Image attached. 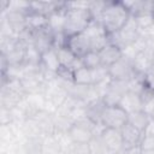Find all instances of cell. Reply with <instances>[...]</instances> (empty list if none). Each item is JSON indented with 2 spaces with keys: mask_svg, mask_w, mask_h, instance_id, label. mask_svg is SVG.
<instances>
[{
  "mask_svg": "<svg viewBox=\"0 0 154 154\" xmlns=\"http://www.w3.org/2000/svg\"><path fill=\"white\" fill-rule=\"evenodd\" d=\"M129 18L130 13L123 1H107L101 16V24L107 34H113L119 31Z\"/></svg>",
  "mask_w": 154,
  "mask_h": 154,
  "instance_id": "obj_1",
  "label": "cell"
},
{
  "mask_svg": "<svg viewBox=\"0 0 154 154\" xmlns=\"http://www.w3.org/2000/svg\"><path fill=\"white\" fill-rule=\"evenodd\" d=\"M91 20L93 18L88 10H67L63 32L66 37L82 34L85 31Z\"/></svg>",
  "mask_w": 154,
  "mask_h": 154,
  "instance_id": "obj_2",
  "label": "cell"
},
{
  "mask_svg": "<svg viewBox=\"0 0 154 154\" xmlns=\"http://www.w3.org/2000/svg\"><path fill=\"white\" fill-rule=\"evenodd\" d=\"M140 34H141V30L138 29L134 17L130 16L128 22L124 24V26L119 31L113 32V34H108V43L118 46L119 48L123 49V48L132 45L137 40Z\"/></svg>",
  "mask_w": 154,
  "mask_h": 154,
  "instance_id": "obj_3",
  "label": "cell"
},
{
  "mask_svg": "<svg viewBox=\"0 0 154 154\" xmlns=\"http://www.w3.org/2000/svg\"><path fill=\"white\" fill-rule=\"evenodd\" d=\"M94 126H95V123H93L87 117L76 120L69 131V135H70L72 142H75V143H89V141L94 136L93 135Z\"/></svg>",
  "mask_w": 154,
  "mask_h": 154,
  "instance_id": "obj_4",
  "label": "cell"
},
{
  "mask_svg": "<svg viewBox=\"0 0 154 154\" xmlns=\"http://www.w3.org/2000/svg\"><path fill=\"white\" fill-rule=\"evenodd\" d=\"M128 117H129V114L119 105L107 106L105 108L103 114H102V122L101 123L106 128L120 130L128 123Z\"/></svg>",
  "mask_w": 154,
  "mask_h": 154,
  "instance_id": "obj_5",
  "label": "cell"
},
{
  "mask_svg": "<svg viewBox=\"0 0 154 154\" xmlns=\"http://www.w3.org/2000/svg\"><path fill=\"white\" fill-rule=\"evenodd\" d=\"M129 91L128 82L126 81H117L112 79L106 93L102 96V100L107 106H116L119 105L122 97Z\"/></svg>",
  "mask_w": 154,
  "mask_h": 154,
  "instance_id": "obj_6",
  "label": "cell"
},
{
  "mask_svg": "<svg viewBox=\"0 0 154 154\" xmlns=\"http://www.w3.org/2000/svg\"><path fill=\"white\" fill-rule=\"evenodd\" d=\"M32 31H34L32 46L41 54L54 47V36H55V32L48 25L45 26V28H41L38 30H32Z\"/></svg>",
  "mask_w": 154,
  "mask_h": 154,
  "instance_id": "obj_7",
  "label": "cell"
},
{
  "mask_svg": "<svg viewBox=\"0 0 154 154\" xmlns=\"http://www.w3.org/2000/svg\"><path fill=\"white\" fill-rule=\"evenodd\" d=\"M108 73L112 79L117 81H129L134 75L132 61L125 57H122L118 61L108 67Z\"/></svg>",
  "mask_w": 154,
  "mask_h": 154,
  "instance_id": "obj_8",
  "label": "cell"
},
{
  "mask_svg": "<svg viewBox=\"0 0 154 154\" xmlns=\"http://www.w3.org/2000/svg\"><path fill=\"white\" fill-rule=\"evenodd\" d=\"M101 138L107 148L108 154H120V152L124 148L120 130L106 128L101 135Z\"/></svg>",
  "mask_w": 154,
  "mask_h": 154,
  "instance_id": "obj_9",
  "label": "cell"
},
{
  "mask_svg": "<svg viewBox=\"0 0 154 154\" xmlns=\"http://www.w3.org/2000/svg\"><path fill=\"white\" fill-rule=\"evenodd\" d=\"M66 47H67L77 58H82L83 55H85L88 52L91 51L90 40H89V37H88L84 32L67 37Z\"/></svg>",
  "mask_w": 154,
  "mask_h": 154,
  "instance_id": "obj_10",
  "label": "cell"
},
{
  "mask_svg": "<svg viewBox=\"0 0 154 154\" xmlns=\"http://www.w3.org/2000/svg\"><path fill=\"white\" fill-rule=\"evenodd\" d=\"M120 134H122L123 143H124L123 149L135 147V146H140V142H141L142 136H143V132H141L140 130H137L135 126H132L129 123H126L120 129Z\"/></svg>",
  "mask_w": 154,
  "mask_h": 154,
  "instance_id": "obj_11",
  "label": "cell"
},
{
  "mask_svg": "<svg viewBox=\"0 0 154 154\" xmlns=\"http://www.w3.org/2000/svg\"><path fill=\"white\" fill-rule=\"evenodd\" d=\"M100 59H101V65L109 67L113 65L116 61H118L123 57V51L118 46L114 45H107L99 52Z\"/></svg>",
  "mask_w": 154,
  "mask_h": 154,
  "instance_id": "obj_12",
  "label": "cell"
},
{
  "mask_svg": "<svg viewBox=\"0 0 154 154\" xmlns=\"http://www.w3.org/2000/svg\"><path fill=\"white\" fill-rule=\"evenodd\" d=\"M119 106L128 113H134L137 111H143V103L138 94H135L132 91H128L120 100Z\"/></svg>",
  "mask_w": 154,
  "mask_h": 154,
  "instance_id": "obj_13",
  "label": "cell"
},
{
  "mask_svg": "<svg viewBox=\"0 0 154 154\" xmlns=\"http://www.w3.org/2000/svg\"><path fill=\"white\" fill-rule=\"evenodd\" d=\"M32 118L36 120V123L38 124L43 137L45 136H49V135H54V122H53V114L47 112V111H38L36 112Z\"/></svg>",
  "mask_w": 154,
  "mask_h": 154,
  "instance_id": "obj_14",
  "label": "cell"
},
{
  "mask_svg": "<svg viewBox=\"0 0 154 154\" xmlns=\"http://www.w3.org/2000/svg\"><path fill=\"white\" fill-rule=\"evenodd\" d=\"M66 1L64 2V5L58 8L55 12L51 13L47 18H48V26L55 32H63L64 31V25H65V19H66Z\"/></svg>",
  "mask_w": 154,
  "mask_h": 154,
  "instance_id": "obj_15",
  "label": "cell"
},
{
  "mask_svg": "<svg viewBox=\"0 0 154 154\" xmlns=\"http://www.w3.org/2000/svg\"><path fill=\"white\" fill-rule=\"evenodd\" d=\"M5 14L7 18L8 24L11 25L12 30L14 31V34L18 36L19 34H22L26 28V14L22 13V12H16V11H7L6 13H1Z\"/></svg>",
  "mask_w": 154,
  "mask_h": 154,
  "instance_id": "obj_16",
  "label": "cell"
},
{
  "mask_svg": "<svg viewBox=\"0 0 154 154\" xmlns=\"http://www.w3.org/2000/svg\"><path fill=\"white\" fill-rule=\"evenodd\" d=\"M106 107H107V105L100 97V99H97V100H95V101H93V102H90V103L87 105V107H85V116L93 123L101 124V122H102V114H103Z\"/></svg>",
  "mask_w": 154,
  "mask_h": 154,
  "instance_id": "obj_17",
  "label": "cell"
},
{
  "mask_svg": "<svg viewBox=\"0 0 154 154\" xmlns=\"http://www.w3.org/2000/svg\"><path fill=\"white\" fill-rule=\"evenodd\" d=\"M41 140L38 138H22L17 142V154H42Z\"/></svg>",
  "mask_w": 154,
  "mask_h": 154,
  "instance_id": "obj_18",
  "label": "cell"
},
{
  "mask_svg": "<svg viewBox=\"0 0 154 154\" xmlns=\"http://www.w3.org/2000/svg\"><path fill=\"white\" fill-rule=\"evenodd\" d=\"M25 96L26 95H22V94L11 91L8 89L1 88V91H0V107H5V108H8V109H12V108L17 107L23 101V99Z\"/></svg>",
  "mask_w": 154,
  "mask_h": 154,
  "instance_id": "obj_19",
  "label": "cell"
},
{
  "mask_svg": "<svg viewBox=\"0 0 154 154\" xmlns=\"http://www.w3.org/2000/svg\"><path fill=\"white\" fill-rule=\"evenodd\" d=\"M53 122H54V135L69 134L70 129L75 124V122L72 120L71 117L58 113V112H55L53 114Z\"/></svg>",
  "mask_w": 154,
  "mask_h": 154,
  "instance_id": "obj_20",
  "label": "cell"
},
{
  "mask_svg": "<svg viewBox=\"0 0 154 154\" xmlns=\"http://www.w3.org/2000/svg\"><path fill=\"white\" fill-rule=\"evenodd\" d=\"M41 65L53 72H58V70L60 69V63H59V58L57 54V49L53 47L51 49H48L47 52L42 53V58H41Z\"/></svg>",
  "mask_w": 154,
  "mask_h": 154,
  "instance_id": "obj_21",
  "label": "cell"
},
{
  "mask_svg": "<svg viewBox=\"0 0 154 154\" xmlns=\"http://www.w3.org/2000/svg\"><path fill=\"white\" fill-rule=\"evenodd\" d=\"M22 132H23V136L25 138H43V134L38 126V124L36 123V120L31 117V118H28L26 120L23 122L22 124Z\"/></svg>",
  "mask_w": 154,
  "mask_h": 154,
  "instance_id": "obj_22",
  "label": "cell"
},
{
  "mask_svg": "<svg viewBox=\"0 0 154 154\" xmlns=\"http://www.w3.org/2000/svg\"><path fill=\"white\" fill-rule=\"evenodd\" d=\"M25 48L26 46L19 41V43L6 55H4L8 63L10 66H19L24 64V58H25Z\"/></svg>",
  "mask_w": 154,
  "mask_h": 154,
  "instance_id": "obj_23",
  "label": "cell"
},
{
  "mask_svg": "<svg viewBox=\"0 0 154 154\" xmlns=\"http://www.w3.org/2000/svg\"><path fill=\"white\" fill-rule=\"evenodd\" d=\"M42 154H61V144L55 135L45 136L41 141Z\"/></svg>",
  "mask_w": 154,
  "mask_h": 154,
  "instance_id": "obj_24",
  "label": "cell"
},
{
  "mask_svg": "<svg viewBox=\"0 0 154 154\" xmlns=\"http://www.w3.org/2000/svg\"><path fill=\"white\" fill-rule=\"evenodd\" d=\"M149 119H150V117L144 111H137V112H134V113L129 114L128 123L131 124L132 126H135L141 132H143L144 129L147 128L148 123H149Z\"/></svg>",
  "mask_w": 154,
  "mask_h": 154,
  "instance_id": "obj_25",
  "label": "cell"
},
{
  "mask_svg": "<svg viewBox=\"0 0 154 154\" xmlns=\"http://www.w3.org/2000/svg\"><path fill=\"white\" fill-rule=\"evenodd\" d=\"M26 25L31 30H38L48 25V18L41 13L30 11L26 14Z\"/></svg>",
  "mask_w": 154,
  "mask_h": 154,
  "instance_id": "obj_26",
  "label": "cell"
},
{
  "mask_svg": "<svg viewBox=\"0 0 154 154\" xmlns=\"http://www.w3.org/2000/svg\"><path fill=\"white\" fill-rule=\"evenodd\" d=\"M73 83L82 84V85H90L93 84V73L91 70L88 67H79L73 71Z\"/></svg>",
  "mask_w": 154,
  "mask_h": 154,
  "instance_id": "obj_27",
  "label": "cell"
},
{
  "mask_svg": "<svg viewBox=\"0 0 154 154\" xmlns=\"http://www.w3.org/2000/svg\"><path fill=\"white\" fill-rule=\"evenodd\" d=\"M82 60V64L84 67H88L90 70L93 69H96L101 65V59H100V55H99V52H95V51H90L88 52L85 55H83L81 58Z\"/></svg>",
  "mask_w": 154,
  "mask_h": 154,
  "instance_id": "obj_28",
  "label": "cell"
},
{
  "mask_svg": "<svg viewBox=\"0 0 154 154\" xmlns=\"http://www.w3.org/2000/svg\"><path fill=\"white\" fill-rule=\"evenodd\" d=\"M138 29L141 31H148L153 24H154V16L153 13H143V14H138L134 17Z\"/></svg>",
  "mask_w": 154,
  "mask_h": 154,
  "instance_id": "obj_29",
  "label": "cell"
},
{
  "mask_svg": "<svg viewBox=\"0 0 154 154\" xmlns=\"http://www.w3.org/2000/svg\"><path fill=\"white\" fill-rule=\"evenodd\" d=\"M89 154H108L107 148L100 136H93V138L88 143Z\"/></svg>",
  "mask_w": 154,
  "mask_h": 154,
  "instance_id": "obj_30",
  "label": "cell"
},
{
  "mask_svg": "<svg viewBox=\"0 0 154 154\" xmlns=\"http://www.w3.org/2000/svg\"><path fill=\"white\" fill-rule=\"evenodd\" d=\"M41 58H42V54L32 45L26 46L24 64H28V65H40L41 64Z\"/></svg>",
  "mask_w": 154,
  "mask_h": 154,
  "instance_id": "obj_31",
  "label": "cell"
},
{
  "mask_svg": "<svg viewBox=\"0 0 154 154\" xmlns=\"http://www.w3.org/2000/svg\"><path fill=\"white\" fill-rule=\"evenodd\" d=\"M18 43H19L18 36H13V37H2V38H0V55H6V54H8Z\"/></svg>",
  "mask_w": 154,
  "mask_h": 154,
  "instance_id": "obj_32",
  "label": "cell"
},
{
  "mask_svg": "<svg viewBox=\"0 0 154 154\" xmlns=\"http://www.w3.org/2000/svg\"><path fill=\"white\" fill-rule=\"evenodd\" d=\"M106 2L107 1H90L89 13H90L93 20L101 22V16H102V12L105 10Z\"/></svg>",
  "mask_w": 154,
  "mask_h": 154,
  "instance_id": "obj_33",
  "label": "cell"
},
{
  "mask_svg": "<svg viewBox=\"0 0 154 154\" xmlns=\"http://www.w3.org/2000/svg\"><path fill=\"white\" fill-rule=\"evenodd\" d=\"M91 73H93V84H96V83L102 82L107 78H111V76L108 73V67H106L103 65H100L99 67L93 69Z\"/></svg>",
  "mask_w": 154,
  "mask_h": 154,
  "instance_id": "obj_34",
  "label": "cell"
},
{
  "mask_svg": "<svg viewBox=\"0 0 154 154\" xmlns=\"http://www.w3.org/2000/svg\"><path fill=\"white\" fill-rule=\"evenodd\" d=\"M13 36H17V35L14 34L11 25L8 24L6 16L0 14V38H2V37H13Z\"/></svg>",
  "mask_w": 154,
  "mask_h": 154,
  "instance_id": "obj_35",
  "label": "cell"
},
{
  "mask_svg": "<svg viewBox=\"0 0 154 154\" xmlns=\"http://www.w3.org/2000/svg\"><path fill=\"white\" fill-rule=\"evenodd\" d=\"M13 123L12 111L5 107H0V125H7Z\"/></svg>",
  "mask_w": 154,
  "mask_h": 154,
  "instance_id": "obj_36",
  "label": "cell"
},
{
  "mask_svg": "<svg viewBox=\"0 0 154 154\" xmlns=\"http://www.w3.org/2000/svg\"><path fill=\"white\" fill-rule=\"evenodd\" d=\"M140 147L142 150H148V149H154V136L152 135H144L142 136V140L140 142Z\"/></svg>",
  "mask_w": 154,
  "mask_h": 154,
  "instance_id": "obj_37",
  "label": "cell"
},
{
  "mask_svg": "<svg viewBox=\"0 0 154 154\" xmlns=\"http://www.w3.org/2000/svg\"><path fill=\"white\" fill-rule=\"evenodd\" d=\"M144 87L154 91V76L150 75L149 72L144 76Z\"/></svg>",
  "mask_w": 154,
  "mask_h": 154,
  "instance_id": "obj_38",
  "label": "cell"
},
{
  "mask_svg": "<svg viewBox=\"0 0 154 154\" xmlns=\"http://www.w3.org/2000/svg\"><path fill=\"white\" fill-rule=\"evenodd\" d=\"M142 149L140 146H135V147H130V148H125L120 152V154H141Z\"/></svg>",
  "mask_w": 154,
  "mask_h": 154,
  "instance_id": "obj_39",
  "label": "cell"
},
{
  "mask_svg": "<svg viewBox=\"0 0 154 154\" xmlns=\"http://www.w3.org/2000/svg\"><path fill=\"white\" fill-rule=\"evenodd\" d=\"M143 134H144V135H152V136H154V118L150 117L149 123H148L147 128L144 129Z\"/></svg>",
  "mask_w": 154,
  "mask_h": 154,
  "instance_id": "obj_40",
  "label": "cell"
},
{
  "mask_svg": "<svg viewBox=\"0 0 154 154\" xmlns=\"http://www.w3.org/2000/svg\"><path fill=\"white\" fill-rule=\"evenodd\" d=\"M141 154H154V149H148V150H142Z\"/></svg>",
  "mask_w": 154,
  "mask_h": 154,
  "instance_id": "obj_41",
  "label": "cell"
},
{
  "mask_svg": "<svg viewBox=\"0 0 154 154\" xmlns=\"http://www.w3.org/2000/svg\"><path fill=\"white\" fill-rule=\"evenodd\" d=\"M149 73L154 76V59H153V61H152V66H150V70H149Z\"/></svg>",
  "mask_w": 154,
  "mask_h": 154,
  "instance_id": "obj_42",
  "label": "cell"
},
{
  "mask_svg": "<svg viewBox=\"0 0 154 154\" xmlns=\"http://www.w3.org/2000/svg\"><path fill=\"white\" fill-rule=\"evenodd\" d=\"M150 117H152V118H154V113H153V114H152V116H150Z\"/></svg>",
  "mask_w": 154,
  "mask_h": 154,
  "instance_id": "obj_43",
  "label": "cell"
},
{
  "mask_svg": "<svg viewBox=\"0 0 154 154\" xmlns=\"http://www.w3.org/2000/svg\"><path fill=\"white\" fill-rule=\"evenodd\" d=\"M153 16H154V7H153Z\"/></svg>",
  "mask_w": 154,
  "mask_h": 154,
  "instance_id": "obj_44",
  "label": "cell"
}]
</instances>
